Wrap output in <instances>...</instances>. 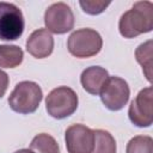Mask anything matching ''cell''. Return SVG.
I'll list each match as a JSON object with an SVG mask.
<instances>
[{
	"mask_svg": "<svg viewBox=\"0 0 153 153\" xmlns=\"http://www.w3.org/2000/svg\"><path fill=\"white\" fill-rule=\"evenodd\" d=\"M43 98L42 88L33 81H20L8 97L10 108L18 114H32Z\"/></svg>",
	"mask_w": 153,
	"mask_h": 153,
	"instance_id": "obj_2",
	"label": "cell"
},
{
	"mask_svg": "<svg viewBox=\"0 0 153 153\" xmlns=\"http://www.w3.org/2000/svg\"><path fill=\"white\" fill-rule=\"evenodd\" d=\"M126 153H153V139L148 135H137L127 143Z\"/></svg>",
	"mask_w": 153,
	"mask_h": 153,
	"instance_id": "obj_16",
	"label": "cell"
},
{
	"mask_svg": "<svg viewBox=\"0 0 153 153\" xmlns=\"http://www.w3.org/2000/svg\"><path fill=\"white\" fill-rule=\"evenodd\" d=\"M14 153H35V152H33V151H31V149H29V148H22V149L16 151Z\"/></svg>",
	"mask_w": 153,
	"mask_h": 153,
	"instance_id": "obj_19",
	"label": "cell"
},
{
	"mask_svg": "<svg viewBox=\"0 0 153 153\" xmlns=\"http://www.w3.org/2000/svg\"><path fill=\"white\" fill-rule=\"evenodd\" d=\"M54 49V38L47 29L33 31L26 39V50L36 59L48 57Z\"/></svg>",
	"mask_w": 153,
	"mask_h": 153,
	"instance_id": "obj_10",
	"label": "cell"
},
{
	"mask_svg": "<svg viewBox=\"0 0 153 153\" xmlns=\"http://www.w3.org/2000/svg\"><path fill=\"white\" fill-rule=\"evenodd\" d=\"M44 24L49 32L62 35L74 26V14L65 2H55L44 12Z\"/></svg>",
	"mask_w": 153,
	"mask_h": 153,
	"instance_id": "obj_7",
	"label": "cell"
},
{
	"mask_svg": "<svg viewBox=\"0 0 153 153\" xmlns=\"http://www.w3.org/2000/svg\"><path fill=\"white\" fill-rule=\"evenodd\" d=\"M99 94L103 104L109 110L118 111L128 103L130 90L124 79L120 76H109Z\"/></svg>",
	"mask_w": 153,
	"mask_h": 153,
	"instance_id": "obj_6",
	"label": "cell"
},
{
	"mask_svg": "<svg viewBox=\"0 0 153 153\" xmlns=\"http://www.w3.org/2000/svg\"><path fill=\"white\" fill-rule=\"evenodd\" d=\"M153 29V4L137 1L130 10L124 12L118 22L120 33L124 38H134Z\"/></svg>",
	"mask_w": 153,
	"mask_h": 153,
	"instance_id": "obj_1",
	"label": "cell"
},
{
	"mask_svg": "<svg viewBox=\"0 0 153 153\" xmlns=\"http://www.w3.org/2000/svg\"><path fill=\"white\" fill-rule=\"evenodd\" d=\"M136 61L142 66V72L148 81L152 80V39H148L145 43H141L135 50Z\"/></svg>",
	"mask_w": 153,
	"mask_h": 153,
	"instance_id": "obj_15",
	"label": "cell"
},
{
	"mask_svg": "<svg viewBox=\"0 0 153 153\" xmlns=\"http://www.w3.org/2000/svg\"><path fill=\"white\" fill-rule=\"evenodd\" d=\"M68 153H91L94 145V133L84 124H72L65 133Z\"/></svg>",
	"mask_w": 153,
	"mask_h": 153,
	"instance_id": "obj_9",
	"label": "cell"
},
{
	"mask_svg": "<svg viewBox=\"0 0 153 153\" xmlns=\"http://www.w3.org/2000/svg\"><path fill=\"white\" fill-rule=\"evenodd\" d=\"M78 96L71 87L60 86L48 93L45 98V109L51 117L62 120L74 114L78 109Z\"/></svg>",
	"mask_w": 153,
	"mask_h": 153,
	"instance_id": "obj_4",
	"label": "cell"
},
{
	"mask_svg": "<svg viewBox=\"0 0 153 153\" xmlns=\"http://www.w3.org/2000/svg\"><path fill=\"white\" fill-rule=\"evenodd\" d=\"M24 53L18 45L1 44L0 45V67L16 68L23 61Z\"/></svg>",
	"mask_w": 153,
	"mask_h": 153,
	"instance_id": "obj_12",
	"label": "cell"
},
{
	"mask_svg": "<svg viewBox=\"0 0 153 153\" xmlns=\"http://www.w3.org/2000/svg\"><path fill=\"white\" fill-rule=\"evenodd\" d=\"M94 145L91 153H116V141L114 136L103 129H96Z\"/></svg>",
	"mask_w": 153,
	"mask_h": 153,
	"instance_id": "obj_14",
	"label": "cell"
},
{
	"mask_svg": "<svg viewBox=\"0 0 153 153\" xmlns=\"http://www.w3.org/2000/svg\"><path fill=\"white\" fill-rule=\"evenodd\" d=\"M152 96L153 91L151 86L142 88L129 105L128 116L131 123L136 127L146 128L153 122L152 115Z\"/></svg>",
	"mask_w": 153,
	"mask_h": 153,
	"instance_id": "obj_8",
	"label": "cell"
},
{
	"mask_svg": "<svg viewBox=\"0 0 153 153\" xmlns=\"http://www.w3.org/2000/svg\"><path fill=\"white\" fill-rule=\"evenodd\" d=\"M30 149L35 153H60V147L56 140L45 133H41L32 139Z\"/></svg>",
	"mask_w": 153,
	"mask_h": 153,
	"instance_id": "obj_13",
	"label": "cell"
},
{
	"mask_svg": "<svg viewBox=\"0 0 153 153\" xmlns=\"http://www.w3.org/2000/svg\"><path fill=\"white\" fill-rule=\"evenodd\" d=\"M79 5L81 6L82 11L87 14H99L105 11V8L110 5V1H102V0H80Z\"/></svg>",
	"mask_w": 153,
	"mask_h": 153,
	"instance_id": "obj_17",
	"label": "cell"
},
{
	"mask_svg": "<svg viewBox=\"0 0 153 153\" xmlns=\"http://www.w3.org/2000/svg\"><path fill=\"white\" fill-rule=\"evenodd\" d=\"M103 47V39L99 32L93 29H79L71 33L67 41L68 51L79 59L97 55Z\"/></svg>",
	"mask_w": 153,
	"mask_h": 153,
	"instance_id": "obj_3",
	"label": "cell"
},
{
	"mask_svg": "<svg viewBox=\"0 0 153 153\" xmlns=\"http://www.w3.org/2000/svg\"><path fill=\"white\" fill-rule=\"evenodd\" d=\"M109 79V73L105 68L99 66H91L82 71L80 82L86 92L90 94H99L105 82Z\"/></svg>",
	"mask_w": 153,
	"mask_h": 153,
	"instance_id": "obj_11",
	"label": "cell"
},
{
	"mask_svg": "<svg viewBox=\"0 0 153 153\" xmlns=\"http://www.w3.org/2000/svg\"><path fill=\"white\" fill-rule=\"evenodd\" d=\"M8 84H10V78L7 73L0 69V98H2V96L6 93Z\"/></svg>",
	"mask_w": 153,
	"mask_h": 153,
	"instance_id": "obj_18",
	"label": "cell"
},
{
	"mask_svg": "<svg viewBox=\"0 0 153 153\" xmlns=\"http://www.w3.org/2000/svg\"><path fill=\"white\" fill-rule=\"evenodd\" d=\"M24 31V17L18 6L11 2H0V39H18Z\"/></svg>",
	"mask_w": 153,
	"mask_h": 153,
	"instance_id": "obj_5",
	"label": "cell"
}]
</instances>
